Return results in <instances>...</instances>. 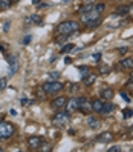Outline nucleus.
I'll return each instance as SVG.
<instances>
[{"label": "nucleus", "instance_id": "nucleus-44", "mask_svg": "<svg viewBox=\"0 0 133 152\" xmlns=\"http://www.w3.org/2000/svg\"><path fill=\"white\" fill-rule=\"evenodd\" d=\"M2 151H3V149H2V148H0V152H2Z\"/></svg>", "mask_w": 133, "mask_h": 152}, {"label": "nucleus", "instance_id": "nucleus-38", "mask_svg": "<svg viewBox=\"0 0 133 152\" xmlns=\"http://www.w3.org/2000/svg\"><path fill=\"white\" fill-rule=\"evenodd\" d=\"M41 2V0H32V5H38Z\"/></svg>", "mask_w": 133, "mask_h": 152}, {"label": "nucleus", "instance_id": "nucleus-31", "mask_svg": "<svg viewBox=\"0 0 133 152\" xmlns=\"http://www.w3.org/2000/svg\"><path fill=\"white\" fill-rule=\"evenodd\" d=\"M44 148H41L40 146V151H44V152H46V151H52V146L51 145H43Z\"/></svg>", "mask_w": 133, "mask_h": 152}, {"label": "nucleus", "instance_id": "nucleus-17", "mask_svg": "<svg viewBox=\"0 0 133 152\" xmlns=\"http://www.w3.org/2000/svg\"><path fill=\"white\" fill-rule=\"evenodd\" d=\"M11 0H0V10L2 11H6V10H9L11 8Z\"/></svg>", "mask_w": 133, "mask_h": 152}, {"label": "nucleus", "instance_id": "nucleus-29", "mask_svg": "<svg viewBox=\"0 0 133 152\" xmlns=\"http://www.w3.org/2000/svg\"><path fill=\"white\" fill-rule=\"evenodd\" d=\"M121 97H122V98H124V100H126L127 103H130V97H129V94H127V92L121 91Z\"/></svg>", "mask_w": 133, "mask_h": 152}, {"label": "nucleus", "instance_id": "nucleus-20", "mask_svg": "<svg viewBox=\"0 0 133 152\" xmlns=\"http://www.w3.org/2000/svg\"><path fill=\"white\" fill-rule=\"evenodd\" d=\"M95 80H96V75L89 74V75L86 77V85H87V86H92V85L95 83Z\"/></svg>", "mask_w": 133, "mask_h": 152}, {"label": "nucleus", "instance_id": "nucleus-37", "mask_svg": "<svg viewBox=\"0 0 133 152\" xmlns=\"http://www.w3.org/2000/svg\"><path fill=\"white\" fill-rule=\"evenodd\" d=\"M8 29H9V22L5 23V31H8Z\"/></svg>", "mask_w": 133, "mask_h": 152}, {"label": "nucleus", "instance_id": "nucleus-21", "mask_svg": "<svg viewBox=\"0 0 133 152\" xmlns=\"http://www.w3.org/2000/svg\"><path fill=\"white\" fill-rule=\"evenodd\" d=\"M93 8H95V5H92V3H87L86 6H83L81 10H80V12H81V14H86V12H89V11H92Z\"/></svg>", "mask_w": 133, "mask_h": 152}, {"label": "nucleus", "instance_id": "nucleus-25", "mask_svg": "<svg viewBox=\"0 0 133 152\" xmlns=\"http://www.w3.org/2000/svg\"><path fill=\"white\" fill-rule=\"evenodd\" d=\"M122 115H124V118H130L132 115H133V111L127 108V109H124V111H122Z\"/></svg>", "mask_w": 133, "mask_h": 152}, {"label": "nucleus", "instance_id": "nucleus-28", "mask_svg": "<svg viewBox=\"0 0 133 152\" xmlns=\"http://www.w3.org/2000/svg\"><path fill=\"white\" fill-rule=\"evenodd\" d=\"M95 10H96V11H100V12H103V11L106 10V5H104V3H100V5H95Z\"/></svg>", "mask_w": 133, "mask_h": 152}, {"label": "nucleus", "instance_id": "nucleus-5", "mask_svg": "<svg viewBox=\"0 0 133 152\" xmlns=\"http://www.w3.org/2000/svg\"><path fill=\"white\" fill-rule=\"evenodd\" d=\"M66 103H67V97H57V98H54V100L51 102V106L54 109H57V111H60V109H63L64 106H66Z\"/></svg>", "mask_w": 133, "mask_h": 152}, {"label": "nucleus", "instance_id": "nucleus-45", "mask_svg": "<svg viewBox=\"0 0 133 152\" xmlns=\"http://www.w3.org/2000/svg\"><path fill=\"white\" fill-rule=\"evenodd\" d=\"M0 140H2V137H0Z\"/></svg>", "mask_w": 133, "mask_h": 152}, {"label": "nucleus", "instance_id": "nucleus-4", "mask_svg": "<svg viewBox=\"0 0 133 152\" xmlns=\"http://www.w3.org/2000/svg\"><path fill=\"white\" fill-rule=\"evenodd\" d=\"M70 120V112L67 111H58L54 115V123L55 124H66Z\"/></svg>", "mask_w": 133, "mask_h": 152}, {"label": "nucleus", "instance_id": "nucleus-10", "mask_svg": "<svg viewBox=\"0 0 133 152\" xmlns=\"http://www.w3.org/2000/svg\"><path fill=\"white\" fill-rule=\"evenodd\" d=\"M113 138H115V135H113L112 132H109V131L107 132H103V134H100V135L96 137V140L101 141V143H110Z\"/></svg>", "mask_w": 133, "mask_h": 152}, {"label": "nucleus", "instance_id": "nucleus-11", "mask_svg": "<svg viewBox=\"0 0 133 152\" xmlns=\"http://www.w3.org/2000/svg\"><path fill=\"white\" fill-rule=\"evenodd\" d=\"M90 106H92V111H95V112H101V111H103V106H104V102L100 100V98H95V100H92Z\"/></svg>", "mask_w": 133, "mask_h": 152}, {"label": "nucleus", "instance_id": "nucleus-13", "mask_svg": "<svg viewBox=\"0 0 133 152\" xmlns=\"http://www.w3.org/2000/svg\"><path fill=\"white\" fill-rule=\"evenodd\" d=\"M87 126L92 128V129H98L100 128V120L96 117H89L87 118Z\"/></svg>", "mask_w": 133, "mask_h": 152}, {"label": "nucleus", "instance_id": "nucleus-36", "mask_svg": "<svg viewBox=\"0 0 133 152\" xmlns=\"http://www.w3.org/2000/svg\"><path fill=\"white\" fill-rule=\"evenodd\" d=\"M29 42H31V35H28V37L23 40V43H29Z\"/></svg>", "mask_w": 133, "mask_h": 152}, {"label": "nucleus", "instance_id": "nucleus-6", "mask_svg": "<svg viewBox=\"0 0 133 152\" xmlns=\"http://www.w3.org/2000/svg\"><path fill=\"white\" fill-rule=\"evenodd\" d=\"M100 11H96L95 8L92 11H89V12H86V14H83V22H86V23H89V22H95V20H98L100 19Z\"/></svg>", "mask_w": 133, "mask_h": 152}, {"label": "nucleus", "instance_id": "nucleus-19", "mask_svg": "<svg viewBox=\"0 0 133 152\" xmlns=\"http://www.w3.org/2000/svg\"><path fill=\"white\" fill-rule=\"evenodd\" d=\"M100 72H101L103 75L110 74V66H109V65H100Z\"/></svg>", "mask_w": 133, "mask_h": 152}, {"label": "nucleus", "instance_id": "nucleus-7", "mask_svg": "<svg viewBox=\"0 0 133 152\" xmlns=\"http://www.w3.org/2000/svg\"><path fill=\"white\" fill-rule=\"evenodd\" d=\"M28 145L31 149H40V146L43 145V138L41 137H37V135H32L28 138Z\"/></svg>", "mask_w": 133, "mask_h": 152}, {"label": "nucleus", "instance_id": "nucleus-43", "mask_svg": "<svg viewBox=\"0 0 133 152\" xmlns=\"http://www.w3.org/2000/svg\"><path fill=\"white\" fill-rule=\"evenodd\" d=\"M84 2H87V3H92V2H93V0H84Z\"/></svg>", "mask_w": 133, "mask_h": 152}, {"label": "nucleus", "instance_id": "nucleus-8", "mask_svg": "<svg viewBox=\"0 0 133 152\" xmlns=\"http://www.w3.org/2000/svg\"><path fill=\"white\" fill-rule=\"evenodd\" d=\"M78 109L81 112H89L92 111V106L86 100V97H78Z\"/></svg>", "mask_w": 133, "mask_h": 152}, {"label": "nucleus", "instance_id": "nucleus-23", "mask_svg": "<svg viewBox=\"0 0 133 152\" xmlns=\"http://www.w3.org/2000/svg\"><path fill=\"white\" fill-rule=\"evenodd\" d=\"M75 46H74V45H66V46H63V48H61V54H66V52H70V51H72Z\"/></svg>", "mask_w": 133, "mask_h": 152}, {"label": "nucleus", "instance_id": "nucleus-18", "mask_svg": "<svg viewBox=\"0 0 133 152\" xmlns=\"http://www.w3.org/2000/svg\"><path fill=\"white\" fill-rule=\"evenodd\" d=\"M115 14L116 15H127L129 14V6H118Z\"/></svg>", "mask_w": 133, "mask_h": 152}, {"label": "nucleus", "instance_id": "nucleus-42", "mask_svg": "<svg viewBox=\"0 0 133 152\" xmlns=\"http://www.w3.org/2000/svg\"><path fill=\"white\" fill-rule=\"evenodd\" d=\"M130 135H132V137H133V126H132V128H130Z\"/></svg>", "mask_w": 133, "mask_h": 152}, {"label": "nucleus", "instance_id": "nucleus-15", "mask_svg": "<svg viewBox=\"0 0 133 152\" xmlns=\"http://www.w3.org/2000/svg\"><path fill=\"white\" fill-rule=\"evenodd\" d=\"M113 95H115V92L112 91L110 88H106V89H103V91H101V97L104 98V100H112Z\"/></svg>", "mask_w": 133, "mask_h": 152}, {"label": "nucleus", "instance_id": "nucleus-40", "mask_svg": "<svg viewBox=\"0 0 133 152\" xmlns=\"http://www.w3.org/2000/svg\"><path fill=\"white\" fill-rule=\"evenodd\" d=\"M130 83H133V72L130 74Z\"/></svg>", "mask_w": 133, "mask_h": 152}, {"label": "nucleus", "instance_id": "nucleus-35", "mask_svg": "<svg viewBox=\"0 0 133 152\" xmlns=\"http://www.w3.org/2000/svg\"><path fill=\"white\" fill-rule=\"evenodd\" d=\"M129 14H130V15H133V5H130V6H129Z\"/></svg>", "mask_w": 133, "mask_h": 152}, {"label": "nucleus", "instance_id": "nucleus-33", "mask_svg": "<svg viewBox=\"0 0 133 152\" xmlns=\"http://www.w3.org/2000/svg\"><path fill=\"white\" fill-rule=\"evenodd\" d=\"M127 51H129V49H127V46H122V48H119V52H121V54H126Z\"/></svg>", "mask_w": 133, "mask_h": 152}, {"label": "nucleus", "instance_id": "nucleus-27", "mask_svg": "<svg viewBox=\"0 0 133 152\" xmlns=\"http://www.w3.org/2000/svg\"><path fill=\"white\" fill-rule=\"evenodd\" d=\"M6 83H8V78H6V77L0 78V89H5V88H6Z\"/></svg>", "mask_w": 133, "mask_h": 152}, {"label": "nucleus", "instance_id": "nucleus-30", "mask_svg": "<svg viewBox=\"0 0 133 152\" xmlns=\"http://www.w3.org/2000/svg\"><path fill=\"white\" fill-rule=\"evenodd\" d=\"M107 151H109V152H121V148H119V146H110Z\"/></svg>", "mask_w": 133, "mask_h": 152}, {"label": "nucleus", "instance_id": "nucleus-12", "mask_svg": "<svg viewBox=\"0 0 133 152\" xmlns=\"http://www.w3.org/2000/svg\"><path fill=\"white\" fill-rule=\"evenodd\" d=\"M25 23H28V25L38 23V25H41V17L37 15V14H32V15H29V17H26V19H25Z\"/></svg>", "mask_w": 133, "mask_h": 152}, {"label": "nucleus", "instance_id": "nucleus-16", "mask_svg": "<svg viewBox=\"0 0 133 152\" xmlns=\"http://www.w3.org/2000/svg\"><path fill=\"white\" fill-rule=\"evenodd\" d=\"M113 109H115V104H113V103H104L101 114H110Z\"/></svg>", "mask_w": 133, "mask_h": 152}, {"label": "nucleus", "instance_id": "nucleus-14", "mask_svg": "<svg viewBox=\"0 0 133 152\" xmlns=\"http://www.w3.org/2000/svg\"><path fill=\"white\" fill-rule=\"evenodd\" d=\"M121 66L124 69H133V58L132 57H126L121 60Z\"/></svg>", "mask_w": 133, "mask_h": 152}, {"label": "nucleus", "instance_id": "nucleus-24", "mask_svg": "<svg viewBox=\"0 0 133 152\" xmlns=\"http://www.w3.org/2000/svg\"><path fill=\"white\" fill-rule=\"evenodd\" d=\"M67 37H69V35H67V34H60V35H58V37H57V43H64Z\"/></svg>", "mask_w": 133, "mask_h": 152}, {"label": "nucleus", "instance_id": "nucleus-3", "mask_svg": "<svg viewBox=\"0 0 133 152\" xmlns=\"http://www.w3.org/2000/svg\"><path fill=\"white\" fill-rule=\"evenodd\" d=\"M15 132V128L8 121H0V137L2 138H11Z\"/></svg>", "mask_w": 133, "mask_h": 152}, {"label": "nucleus", "instance_id": "nucleus-9", "mask_svg": "<svg viewBox=\"0 0 133 152\" xmlns=\"http://www.w3.org/2000/svg\"><path fill=\"white\" fill-rule=\"evenodd\" d=\"M64 108L67 109V112H74L78 109V97L77 98H67V103Z\"/></svg>", "mask_w": 133, "mask_h": 152}, {"label": "nucleus", "instance_id": "nucleus-34", "mask_svg": "<svg viewBox=\"0 0 133 152\" xmlns=\"http://www.w3.org/2000/svg\"><path fill=\"white\" fill-rule=\"evenodd\" d=\"M20 103H22V104H29L31 102H29V100H26V98H22V100H20Z\"/></svg>", "mask_w": 133, "mask_h": 152}, {"label": "nucleus", "instance_id": "nucleus-32", "mask_svg": "<svg viewBox=\"0 0 133 152\" xmlns=\"http://www.w3.org/2000/svg\"><path fill=\"white\" fill-rule=\"evenodd\" d=\"M92 57H93V60H95V61H96V63H98V61H100V60H101V54H100V52H98V54H93V56H92Z\"/></svg>", "mask_w": 133, "mask_h": 152}, {"label": "nucleus", "instance_id": "nucleus-1", "mask_svg": "<svg viewBox=\"0 0 133 152\" xmlns=\"http://www.w3.org/2000/svg\"><path fill=\"white\" fill-rule=\"evenodd\" d=\"M80 29V23L78 22H74V20H67V22H63V23H60L58 25V28L57 31L60 34H74Z\"/></svg>", "mask_w": 133, "mask_h": 152}, {"label": "nucleus", "instance_id": "nucleus-22", "mask_svg": "<svg viewBox=\"0 0 133 152\" xmlns=\"http://www.w3.org/2000/svg\"><path fill=\"white\" fill-rule=\"evenodd\" d=\"M78 69L81 71V75H83L84 78H86V77H87L89 74H90V68H89V66H80Z\"/></svg>", "mask_w": 133, "mask_h": 152}, {"label": "nucleus", "instance_id": "nucleus-26", "mask_svg": "<svg viewBox=\"0 0 133 152\" xmlns=\"http://www.w3.org/2000/svg\"><path fill=\"white\" fill-rule=\"evenodd\" d=\"M49 77L52 80H58L60 78V72H57V71H52V72H49Z\"/></svg>", "mask_w": 133, "mask_h": 152}, {"label": "nucleus", "instance_id": "nucleus-41", "mask_svg": "<svg viewBox=\"0 0 133 152\" xmlns=\"http://www.w3.org/2000/svg\"><path fill=\"white\" fill-rule=\"evenodd\" d=\"M0 51H2V52H5V46H3V45L0 46Z\"/></svg>", "mask_w": 133, "mask_h": 152}, {"label": "nucleus", "instance_id": "nucleus-39", "mask_svg": "<svg viewBox=\"0 0 133 152\" xmlns=\"http://www.w3.org/2000/svg\"><path fill=\"white\" fill-rule=\"evenodd\" d=\"M69 135H75V129H70L69 131Z\"/></svg>", "mask_w": 133, "mask_h": 152}, {"label": "nucleus", "instance_id": "nucleus-2", "mask_svg": "<svg viewBox=\"0 0 133 152\" xmlns=\"http://www.w3.org/2000/svg\"><path fill=\"white\" fill-rule=\"evenodd\" d=\"M41 88L44 89V92H46L48 95H49V94H51V95H54V94H58L61 89L64 88V83L58 82V80H49V82H48V83H44Z\"/></svg>", "mask_w": 133, "mask_h": 152}]
</instances>
